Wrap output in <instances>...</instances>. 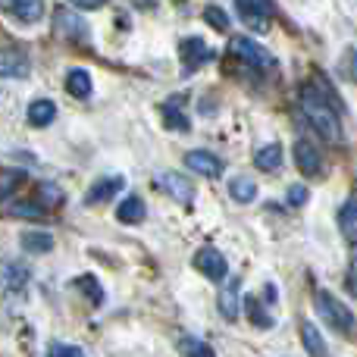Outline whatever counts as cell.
Segmentation results:
<instances>
[{
	"mask_svg": "<svg viewBox=\"0 0 357 357\" xmlns=\"http://www.w3.org/2000/svg\"><path fill=\"white\" fill-rule=\"evenodd\" d=\"M301 107L304 113H307L310 126L317 129V135L323 138V142L329 144H339L342 142V123H339V113L333 110V104H329L326 98H323L317 88H304L301 94Z\"/></svg>",
	"mask_w": 357,
	"mask_h": 357,
	"instance_id": "6da1fadb",
	"label": "cell"
},
{
	"mask_svg": "<svg viewBox=\"0 0 357 357\" xmlns=\"http://www.w3.org/2000/svg\"><path fill=\"white\" fill-rule=\"evenodd\" d=\"M317 310H320L323 320H326L333 329H339V333H351L354 329V314L339 301V298L329 295V291H317Z\"/></svg>",
	"mask_w": 357,
	"mask_h": 357,
	"instance_id": "7a4b0ae2",
	"label": "cell"
},
{
	"mask_svg": "<svg viewBox=\"0 0 357 357\" xmlns=\"http://www.w3.org/2000/svg\"><path fill=\"white\" fill-rule=\"evenodd\" d=\"M235 6H238L241 22L254 31H266L270 19L276 16V3L273 0H235Z\"/></svg>",
	"mask_w": 357,
	"mask_h": 357,
	"instance_id": "3957f363",
	"label": "cell"
},
{
	"mask_svg": "<svg viewBox=\"0 0 357 357\" xmlns=\"http://www.w3.org/2000/svg\"><path fill=\"white\" fill-rule=\"evenodd\" d=\"M229 50H232L235 56H241L245 63H251L254 69H273V63H276L260 44H254L251 38H235V41L229 44Z\"/></svg>",
	"mask_w": 357,
	"mask_h": 357,
	"instance_id": "277c9868",
	"label": "cell"
},
{
	"mask_svg": "<svg viewBox=\"0 0 357 357\" xmlns=\"http://www.w3.org/2000/svg\"><path fill=\"white\" fill-rule=\"evenodd\" d=\"M295 163H298V169H301L304 176H323L326 169H323V154H320V148H317L314 142H307V138H301V142L295 144Z\"/></svg>",
	"mask_w": 357,
	"mask_h": 357,
	"instance_id": "5b68a950",
	"label": "cell"
},
{
	"mask_svg": "<svg viewBox=\"0 0 357 357\" xmlns=\"http://www.w3.org/2000/svg\"><path fill=\"white\" fill-rule=\"evenodd\" d=\"M195 266L207 279H213V282H222V279H226V273H229L226 257H222L216 248H201V251L195 254Z\"/></svg>",
	"mask_w": 357,
	"mask_h": 357,
	"instance_id": "8992f818",
	"label": "cell"
},
{
	"mask_svg": "<svg viewBox=\"0 0 357 357\" xmlns=\"http://www.w3.org/2000/svg\"><path fill=\"white\" fill-rule=\"evenodd\" d=\"M54 31H56L60 38H66V41H85V38H88L85 22H82L75 13L63 10V6L54 13Z\"/></svg>",
	"mask_w": 357,
	"mask_h": 357,
	"instance_id": "52a82bcc",
	"label": "cell"
},
{
	"mask_svg": "<svg viewBox=\"0 0 357 357\" xmlns=\"http://www.w3.org/2000/svg\"><path fill=\"white\" fill-rule=\"evenodd\" d=\"M185 167L195 169V173L204 176V178H220L222 176V160L213 157L210 151H188V154H185Z\"/></svg>",
	"mask_w": 357,
	"mask_h": 357,
	"instance_id": "ba28073f",
	"label": "cell"
},
{
	"mask_svg": "<svg viewBox=\"0 0 357 357\" xmlns=\"http://www.w3.org/2000/svg\"><path fill=\"white\" fill-rule=\"evenodd\" d=\"M157 185H160V188L167 191L173 201H178V204H191V201H195V188H191V182L185 176H178V173H160V176H157Z\"/></svg>",
	"mask_w": 357,
	"mask_h": 357,
	"instance_id": "9c48e42d",
	"label": "cell"
},
{
	"mask_svg": "<svg viewBox=\"0 0 357 357\" xmlns=\"http://www.w3.org/2000/svg\"><path fill=\"white\" fill-rule=\"evenodd\" d=\"M29 75V56L22 50H0V79H25Z\"/></svg>",
	"mask_w": 357,
	"mask_h": 357,
	"instance_id": "30bf717a",
	"label": "cell"
},
{
	"mask_svg": "<svg viewBox=\"0 0 357 357\" xmlns=\"http://www.w3.org/2000/svg\"><path fill=\"white\" fill-rule=\"evenodd\" d=\"M207 60H213V50L201 41V38H185L182 41V63L185 73H195L197 66H204Z\"/></svg>",
	"mask_w": 357,
	"mask_h": 357,
	"instance_id": "8fae6325",
	"label": "cell"
},
{
	"mask_svg": "<svg viewBox=\"0 0 357 357\" xmlns=\"http://www.w3.org/2000/svg\"><path fill=\"white\" fill-rule=\"evenodd\" d=\"M0 10L13 13L19 22H38L44 13L41 0H0Z\"/></svg>",
	"mask_w": 357,
	"mask_h": 357,
	"instance_id": "7c38bea8",
	"label": "cell"
},
{
	"mask_svg": "<svg viewBox=\"0 0 357 357\" xmlns=\"http://www.w3.org/2000/svg\"><path fill=\"white\" fill-rule=\"evenodd\" d=\"M220 314L226 317V320H238L241 317V282L238 279H232V282L220 291Z\"/></svg>",
	"mask_w": 357,
	"mask_h": 357,
	"instance_id": "4fadbf2b",
	"label": "cell"
},
{
	"mask_svg": "<svg viewBox=\"0 0 357 357\" xmlns=\"http://www.w3.org/2000/svg\"><path fill=\"white\" fill-rule=\"evenodd\" d=\"M123 188V176H113V178H100L98 185H94L91 191L85 195V204L88 207H94V204H104V201H110L116 191Z\"/></svg>",
	"mask_w": 357,
	"mask_h": 357,
	"instance_id": "5bb4252c",
	"label": "cell"
},
{
	"mask_svg": "<svg viewBox=\"0 0 357 357\" xmlns=\"http://www.w3.org/2000/svg\"><path fill=\"white\" fill-rule=\"evenodd\" d=\"M254 163H257V169H264V173H276L279 167H282V144H266V148H260L257 154H254Z\"/></svg>",
	"mask_w": 357,
	"mask_h": 357,
	"instance_id": "9a60e30c",
	"label": "cell"
},
{
	"mask_svg": "<svg viewBox=\"0 0 357 357\" xmlns=\"http://www.w3.org/2000/svg\"><path fill=\"white\" fill-rule=\"evenodd\" d=\"M339 226L348 241H357V197H348L339 210Z\"/></svg>",
	"mask_w": 357,
	"mask_h": 357,
	"instance_id": "2e32d148",
	"label": "cell"
},
{
	"mask_svg": "<svg viewBox=\"0 0 357 357\" xmlns=\"http://www.w3.org/2000/svg\"><path fill=\"white\" fill-rule=\"evenodd\" d=\"M229 195L238 204H251L254 197H257V182H254L251 176H235L232 182H229Z\"/></svg>",
	"mask_w": 357,
	"mask_h": 357,
	"instance_id": "e0dca14e",
	"label": "cell"
},
{
	"mask_svg": "<svg viewBox=\"0 0 357 357\" xmlns=\"http://www.w3.org/2000/svg\"><path fill=\"white\" fill-rule=\"evenodd\" d=\"M56 116V107L50 104V100H35V104L29 107V123L38 126V129H44V126H50Z\"/></svg>",
	"mask_w": 357,
	"mask_h": 357,
	"instance_id": "ac0fdd59",
	"label": "cell"
},
{
	"mask_svg": "<svg viewBox=\"0 0 357 357\" xmlns=\"http://www.w3.org/2000/svg\"><path fill=\"white\" fill-rule=\"evenodd\" d=\"M66 88L73 98H88V94H91V75H88L85 69H73V73L66 75Z\"/></svg>",
	"mask_w": 357,
	"mask_h": 357,
	"instance_id": "d6986e66",
	"label": "cell"
},
{
	"mask_svg": "<svg viewBox=\"0 0 357 357\" xmlns=\"http://www.w3.org/2000/svg\"><path fill=\"white\" fill-rule=\"evenodd\" d=\"M116 216H119V222H126V226H132V222H142L144 220V204L138 201V197H126V201L119 204Z\"/></svg>",
	"mask_w": 357,
	"mask_h": 357,
	"instance_id": "ffe728a7",
	"label": "cell"
},
{
	"mask_svg": "<svg viewBox=\"0 0 357 357\" xmlns=\"http://www.w3.org/2000/svg\"><path fill=\"white\" fill-rule=\"evenodd\" d=\"M301 339H304V348L310 351V357H329L326 345H323V339H320V333L314 329V323H304L301 326Z\"/></svg>",
	"mask_w": 357,
	"mask_h": 357,
	"instance_id": "44dd1931",
	"label": "cell"
},
{
	"mask_svg": "<svg viewBox=\"0 0 357 357\" xmlns=\"http://www.w3.org/2000/svg\"><path fill=\"white\" fill-rule=\"evenodd\" d=\"M22 248L25 251H35V254H47V251H54V238H50L47 232H25Z\"/></svg>",
	"mask_w": 357,
	"mask_h": 357,
	"instance_id": "7402d4cb",
	"label": "cell"
},
{
	"mask_svg": "<svg viewBox=\"0 0 357 357\" xmlns=\"http://www.w3.org/2000/svg\"><path fill=\"white\" fill-rule=\"evenodd\" d=\"M163 123H167L169 129L188 132V116H185V113L178 110V104H176V100H169V104H163Z\"/></svg>",
	"mask_w": 357,
	"mask_h": 357,
	"instance_id": "603a6c76",
	"label": "cell"
},
{
	"mask_svg": "<svg viewBox=\"0 0 357 357\" xmlns=\"http://www.w3.org/2000/svg\"><path fill=\"white\" fill-rule=\"evenodd\" d=\"M178 348H182V354H185V357H213V351H210L207 342L195 339V335L182 339V342H178Z\"/></svg>",
	"mask_w": 357,
	"mask_h": 357,
	"instance_id": "cb8c5ba5",
	"label": "cell"
},
{
	"mask_svg": "<svg viewBox=\"0 0 357 357\" xmlns=\"http://www.w3.org/2000/svg\"><path fill=\"white\" fill-rule=\"evenodd\" d=\"M204 19H207V25H213L216 31H229V16L220 10V6H207V10H204Z\"/></svg>",
	"mask_w": 357,
	"mask_h": 357,
	"instance_id": "d4e9b609",
	"label": "cell"
},
{
	"mask_svg": "<svg viewBox=\"0 0 357 357\" xmlns=\"http://www.w3.org/2000/svg\"><path fill=\"white\" fill-rule=\"evenodd\" d=\"M248 314H251V323H254V326H264V329L273 326V320L266 317V310H260V301H257V298H248Z\"/></svg>",
	"mask_w": 357,
	"mask_h": 357,
	"instance_id": "484cf974",
	"label": "cell"
},
{
	"mask_svg": "<svg viewBox=\"0 0 357 357\" xmlns=\"http://www.w3.org/2000/svg\"><path fill=\"white\" fill-rule=\"evenodd\" d=\"M19 182H22V173H19V169H0V197L10 195Z\"/></svg>",
	"mask_w": 357,
	"mask_h": 357,
	"instance_id": "4316f807",
	"label": "cell"
},
{
	"mask_svg": "<svg viewBox=\"0 0 357 357\" xmlns=\"http://www.w3.org/2000/svg\"><path fill=\"white\" fill-rule=\"evenodd\" d=\"M10 216H22V220H38L41 216V204H13Z\"/></svg>",
	"mask_w": 357,
	"mask_h": 357,
	"instance_id": "83f0119b",
	"label": "cell"
},
{
	"mask_svg": "<svg viewBox=\"0 0 357 357\" xmlns=\"http://www.w3.org/2000/svg\"><path fill=\"white\" fill-rule=\"evenodd\" d=\"M307 197H310V191L304 188V185H291L289 195H285V201H289V207H304Z\"/></svg>",
	"mask_w": 357,
	"mask_h": 357,
	"instance_id": "f1b7e54d",
	"label": "cell"
},
{
	"mask_svg": "<svg viewBox=\"0 0 357 357\" xmlns=\"http://www.w3.org/2000/svg\"><path fill=\"white\" fill-rule=\"evenodd\" d=\"M41 201L47 204V207H56V204L63 201V195L56 191V185H41Z\"/></svg>",
	"mask_w": 357,
	"mask_h": 357,
	"instance_id": "f546056e",
	"label": "cell"
},
{
	"mask_svg": "<svg viewBox=\"0 0 357 357\" xmlns=\"http://www.w3.org/2000/svg\"><path fill=\"white\" fill-rule=\"evenodd\" d=\"M47 357H85V354H82V348H75V345H54L47 351Z\"/></svg>",
	"mask_w": 357,
	"mask_h": 357,
	"instance_id": "4dcf8cb0",
	"label": "cell"
},
{
	"mask_svg": "<svg viewBox=\"0 0 357 357\" xmlns=\"http://www.w3.org/2000/svg\"><path fill=\"white\" fill-rule=\"evenodd\" d=\"M345 289L351 291L357 298V260H351V266H348V276H345Z\"/></svg>",
	"mask_w": 357,
	"mask_h": 357,
	"instance_id": "1f68e13d",
	"label": "cell"
},
{
	"mask_svg": "<svg viewBox=\"0 0 357 357\" xmlns=\"http://www.w3.org/2000/svg\"><path fill=\"white\" fill-rule=\"evenodd\" d=\"M75 6H82V10H98V6H104L107 0H73Z\"/></svg>",
	"mask_w": 357,
	"mask_h": 357,
	"instance_id": "d6a6232c",
	"label": "cell"
},
{
	"mask_svg": "<svg viewBox=\"0 0 357 357\" xmlns=\"http://www.w3.org/2000/svg\"><path fill=\"white\" fill-rule=\"evenodd\" d=\"M348 75H351V79L357 82V50H351V54H348Z\"/></svg>",
	"mask_w": 357,
	"mask_h": 357,
	"instance_id": "836d02e7",
	"label": "cell"
}]
</instances>
